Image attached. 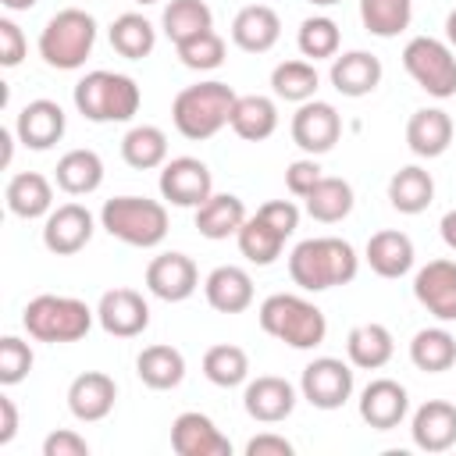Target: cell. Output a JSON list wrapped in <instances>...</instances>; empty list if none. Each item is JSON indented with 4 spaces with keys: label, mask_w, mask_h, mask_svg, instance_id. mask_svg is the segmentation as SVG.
<instances>
[{
    "label": "cell",
    "mask_w": 456,
    "mask_h": 456,
    "mask_svg": "<svg viewBox=\"0 0 456 456\" xmlns=\"http://www.w3.org/2000/svg\"><path fill=\"white\" fill-rule=\"evenodd\" d=\"M232 132L246 142H264L274 135L278 128V107L271 96H260V93H249V96H239L235 107H232Z\"/></svg>",
    "instance_id": "31"
},
{
    "label": "cell",
    "mask_w": 456,
    "mask_h": 456,
    "mask_svg": "<svg viewBox=\"0 0 456 456\" xmlns=\"http://www.w3.org/2000/svg\"><path fill=\"white\" fill-rule=\"evenodd\" d=\"M256 217H264L271 228H278L285 239L299 228V207L292 200H267L264 207H256Z\"/></svg>",
    "instance_id": "47"
},
{
    "label": "cell",
    "mask_w": 456,
    "mask_h": 456,
    "mask_svg": "<svg viewBox=\"0 0 456 456\" xmlns=\"http://www.w3.org/2000/svg\"><path fill=\"white\" fill-rule=\"evenodd\" d=\"M413 445L424 452H445L456 445V406L445 399H428L410 420Z\"/></svg>",
    "instance_id": "21"
},
{
    "label": "cell",
    "mask_w": 456,
    "mask_h": 456,
    "mask_svg": "<svg viewBox=\"0 0 456 456\" xmlns=\"http://www.w3.org/2000/svg\"><path fill=\"white\" fill-rule=\"evenodd\" d=\"M435 200V178L431 171L417 167V164H406L399 167L392 178H388V203L399 210V214H424Z\"/></svg>",
    "instance_id": "33"
},
{
    "label": "cell",
    "mask_w": 456,
    "mask_h": 456,
    "mask_svg": "<svg viewBox=\"0 0 456 456\" xmlns=\"http://www.w3.org/2000/svg\"><path fill=\"white\" fill-rule=\"evenodd\" d=\"M242 406H246V413L253 420L278 424V420L292 417V410H296V388H292V381H285L278 374H260V378H253L246 385Z\"/></svg>",
    "instance_id": "19"
},
{
    "label": "cell",
    "mask_w": 456,
    "mask_h": 456,
    "mask_svg": "<svg viewBox=\"0 0 456 456\" xmlns=\"http://www.w3.org/2000/svg\"><path fill=\"white\" fill-rule=\"evenodd\" d=\"M281 39V18L267 4H249L232 18V43L246 53H267Z\"/></svg>",
    "instance_id": "23"
},
{
    "label": "cell",
    "mask_w": 456,
    "mask_h": 456,
    "mask_svg": "<svg viewBox=\"0 0 456 456\" xmlns=\"http://www.w3.org/2000/svg\"><path fill=\"white\" fill-rule=\"evenodd\" d=\"M321 178H324V175H321V164H317L314 157H299V160H292V164L285 167V189H289L292 196H299V200H306L310 189H314Z\"/></svg>",
    "instance_id": "46"
},
{
    "label": "cell",
    "mask_w": 456,
    "mask_h": 456,
    "mask_svg": "<svg viewBox=\"0 0 456 456\" xmlns=\"http://www.w3.org/2000/svg\"><path fill=\"white\" fill-rule=\"evenodd\" d=\"M413 0H360V21L370 36L392 39L410 28Z\"/></svg>",
    "instance_id": "40"
},
{
    "label": "cell",
    "mask_w": 456,
    "mask_h": 456,
    "mask_svg": "<svg viewBox=\"0 0 456 456\" xmlns=\"http://www.w3.org/2000/svg\"><path fill=\"white\" fill-rule=\"evenodd\" d=\"M96 321L114 338H135L150 328V303L135 289H107L96 303Z\"/></svg>",
    "instance_id": "12"
},
{
    "label": "cell",
    "mask_w": 456,
    "mask_h": 456,
    "mask_svg": "<svg viewBox=\"0 0 456 456\" xmlns=\"http://www.w3.org/2000/svg\"><path fill=\"white\" fill-rule=\"evenodd\" d=\"M160 28L178 46V43L214 28V14H210V7L203 0H171L164 7V14H160Z\"/></svg>",
    "instance_id": "38"
},
{
    "label": "cell",
    "mask_w": 456,
    "mask_h": 456,
    "mask_svg": "<svg viewBox=\"0 0 456 456\" xmlns=\"http://www.w3.org/2000/svg\"><path fill=\"white\" fill-rule=\"evenodd\" d=\"M57 189L68 196H89L103 185V160L96 150H68L57 160Z\"/></svg>",
    "instance_id": "32"
},
{
    "label": "cell",
    "mask_w": 456,
    "mask_h": 456,
    "mask_svg": "<svg viewBox=\"0 0 456 456\" xmlns=\"http://www.w3.org/2000/svg\"><path fill=\"white\" fill-rule=\"evenodd\" d=\"M445 39H449V46H456V7L445 18Z\"/></svg>",
    "instance_id": "53"
},
{
    "label": "cell",
    "mask_w": 456,
    "mask_h": 456,
    "mask_svg": "<svg viewBox=\"0 0 456 456\" xmlns=\"http://www.w3.org/2000/svg\"><path fill=\"white\" fill-rule=\"evenodd\" d=\"M142 93L132 75L121 71H89L75 82V107L86 121L107 125V121H132L139 114Z\"/></svg>",
    "instance_id": "4"
},
{
    "label": "cell",
    "mask_w": 456,
    "mask_h": 456,
    "mask_svg": "<svg viewBox=\"0 0 456 456\" xmlns=\"http://www.w3.org/2000/svg\"><path fill=\"white\" fill-rule=\"evenodd\" d=\"M68 128V118H64V107L53 103V100H32L18 110V121H14V132H18V142L28 146V150H50L61 142Z\"/></svg>",
    "instance_id": "20"
},
{
    "label": "cell",
    "mask_w": 456,
    "mask_h": 456,
    "mask_svg": "<svg viewBox=\"0 0 456 456\" xmlns=\"http://www.w3.org/2000/svg\"><path fill=\"white\" fill-rule=\"evenodd\" d=\"M214 192V178H210V167L196 157H171L164 167H160V196L175 207H200L207 203Z\"/></svg>",
    "instance_id": "10"
},
{
    "label": "cell",
    "mask_w": 456,
    "mask_h": 456,
    "mask_svg": "<svg viewBox=\"0 0 456 456\" xmlns=\"http://www.w3.org/2000/svg\"><path fill=\"white\" fill-rule=\"evenodd\" d=\"M118 403V385L110 374L103 370H82L71 385H68V410L75 420L82 424H96L103 420Z\"/></svg>",
    "instance_id": "18"
},
{
    "label": "cell",
    "mask_w": 456,
    "mask_h": 456,
    "mask_svg": "<svg viewBox=\"0 0 456 456\" xmlns=\"http://www.w3.org/2000/svg\"><path fill=\"white\" fill-rule=\"evenodd\" d=\"M7 11H28V7H36L39 0H0Z\"/></svg>",
    "instance_id": "54"
},
{
    "label": "cell",
    "mask_w": 456,
    "mask_h": 456,
    "mask_svg": "<svg viewBox=\"0 0 456 456\" xmlns=\"http://www.w3.org/2000/svg\"><path fill=\"white\" fill-rule=\"evenodd\" d=\"M93 43H96V18L82 7H64L39 32V57L57 71H75L93 53Z\"/></svg>",
    "instance_id": "7"
},
{
    "label": "cell",
    "mask_w": 456,
    "mask_h": 456,
    "mask_svg": "<svg viewBox=\"0 0 456 456\" xmlns=\"http://www.w3.org/2000/svg\"><path fill=\"white\" fill-rule=\"evenodd\" d=\"M171 449L178 456H232V442L200 410H185L171 420Z\"/></svg>",
    "instance_id": "15"
},
{
    "label": "cell",
    "mask_w": 456,
    "mask_h": 456,
    "mask_svg": "<svg viewBox=\"0 0 456 456\" xmlns=\"http://www.w3.org/2000/svg\"><path fill=\"white\" fill-rule=\"evenodd\" d=\"M203 296L217 314H242L253 306V278L246 267L235 264H221L207 274L203 281Z\"/></svg>",
    "instance_id": "24"
},
{
    "label": "cell",
    "mask_w": 456,
    "mask_h": 456,
    "mask_svg": "<svg viewBox=\"0 0 456 456\" xmlns=\"http://www.w3.org/2000/svg\"><path fill=\"white\" fill-rule=\"evenodd\" d=\"M292 142L303 150V153H310V157H317V153H328L335 142H338V135H342V118H338V110L331 107V103H324V100H306V103H299V110L292 114Z\"/></svg>",
    "instance_id": "11"
},
{
    "label": "cell",
    "mask_w": 456,
    "mask_h": 456,
    "mask_svg": "<svg viewBox=\"0 0 456 456\" xmlns=\"http://www.w3.org/2000/svg\"><path fill=\"white\" fill-rule=\"evenodd\" d=\"M299 392L314 410H338L353 395V367L338 356H317L303 367Z\"/></svg>",
    "instance_id": "9"
},
{
    "label": "cell",
    "mask_w": 456,
    "mask_h": 456,
    "mask_svg": "<svg viewBox=\"0 0 456 456\" xmlns=\"http://www.w3.org/2000/svg\"><path fill=\"white\" fill-rule=\"evenodd\" d=\"M246 456H292V442L285 435L264 431V435H253L246 442Z\"/></svg>",
    "instance_id": "50"
},
{
    "label": "cell",
    "mask_w": 456,
    "mask_h": 456,
    "mask_svg": "<svg viewBox=\"0 0 456 456\" xmlns=\"http://www.w3.org/2000/svg\"><path fill=\"white\" fill-rule=\"evenodd\" d=\"M406 146L417 157H442L452 146V118L442 107H420L406 121Z\"/></svg>",
    "instance_id": "25"
},
{
    "label": "cell",
    "mask_w": 456,
    "mask_h": 456,
    "mask_svg": "<svg viewBox=\"0 0 456 456\" xmlns=\"http://www.w3.org/2000/svg\"><path fill=\"white\" fill-rule=\"evenodd\" d=\"M100 224L107 228V235L121 239L125 246H139V249H153L164 242L167 235V207L160 200H146V196H114L103 203L100 210Z\"/></svg>",
    "instance_id": "6"
},
{
    "label": "cell",
    "mask_w": 456,
    "mask_h": 456,
    "mask_svg": "<svg viewBox=\"0 0 456 456\" xmlns=\"http://www.w3.org/2000/svg\"><path fill=\"white\" fill-rule=\"evenodd\" d=\"M32 370V349L28 342H21L18 335H4L0 338V385H18L25 381Z\"/></svg>",
    "instance_id": "45"
},
{
    "label": "cell",
    "mask_w": 456,
    "mask_h": 456,
    "mask_svg": "<svg viewBox=\"0 0 456 456\" xmlns=\"http://www.w3.org/2000/svg\"><path fill=\"white\" fill-rule=\"evenodd\" d=\"M25 50H28L25 32L11 18H0V64L4 68H18L21 57H25Z\"/></svg>",
    "instance_id": "49"
},
{
    "label": "cell",
    "mask_w": 456,
    "mask_h": 456,
    "mask_svg": "<svg viewBox=\"0 0 456 456\" xmlns=\"http://www.w3.org/2000/svg\"><path fill=\"white\" fill-rule=\"evenodd\" d=\"M4 200H7V210L14 217H25V221L46 217L53 210V185L39 171H18V175H11Z\"/></svg>",
    "instance_id": "27"
},
{
    "label": "cell",
    "mask_w": 456,
    "mask_h": 456,
    "mask_svg": "<svg viewBox=\"0 0 456 456\" xmlns=\"http://www.w3.org/2000/svg\"><path fill=\"white\" fill-rule=\"evenodd\" d=\"M235 89L228 82H196V86H185L175 103H171V121L175 128L192 139V142H203L210 135H217L228 121H232V107H235Z\"/></svg>",
    "instance_id": "2"
},
{
    "label": "cell",
    "mask_w": 456,
    "mask_h": 456,
    "mask_svg": "<svg viewBox=\"0 0 456 456\" xmlns=\"http://www.w3.org/2000/svg\"><path fill=\"white\" fill-rule=\"evenodd\" d=\"M392 353H395V338L378 321H363L346 335V356L360 370H381L392 360Z\"/></svg>",
    "instance_id": "28"
},
{
    "label": "cell",
    "mask_w": 456,
    "mask_h": 456,
    "mask_svg": "<svg viewBox=\"0 0 456 456\" xmlns=\"http://www.w3.org/2000/svg\"><path fill=\"white\" fill-rule=\"evenodd\" d=\"M403 68L428 96L435 100L456 96V53L449 43L435 36H413L403 46Z\"/></svg>",
    "instance_id": "8"
},
{
    "label": "cell",
    "mask_w": 456,
    "mask_h": 456,
    "mask_svg": "<svg viewBox=\"0 0 456 456\" xmlns=\"http://www.w3.org/2000/svg\"><path fill=\"white\" fill-rule=\"evenodd\" d=\"M296 43H299V53H303L306 61H328V57L338 53L342 32H338V25H335L331 18L314 14V18H306V21L299 25Z\"/></svg>",
    "instance_id": "43"
},
{
    "label": "cell",
    "mask_w": 456,
    "mask_h": 456,
    "mask_svg": "<svg viewBox=\"0 0 456 456\" xmlns=\"http://www.w3.org/2000/svg\"><path fill=\"white\" fill-rule=\"evenodd\" d=\"M43 456H89V442L71 428H57L43 438Z\"/></svg>",
    "instance_id": "48"
},
{
    "label": "cell",
    "mask_w": 456,
    "mask_h": 456,
    "mask_svg": "<svg viewBox=\"0 0 456 456\" xmlns=\"http://www.w3.org/2000/svg\"><path fill=\"white\" fill-rule=\"evenodd\" d=\"M360 271V256L346 239L335 235H317L303 239L289 253V278L303 292H324L335 285H349Z\"/></svg>",
    "instance_id": "1"
},
{
    "label": "cell",
    "mask_w": 456,
    "mask_h": 456,
    "mask_svg": "<svg viewBox=\"0 0 456 456\" xmlns=\"http://www.w3.org/2000/svg\"><path fill=\"white\" fill-rule=\"evenodd\" d=\"M132 4H142L146 7V4H157V0H132Z\"/></svg>",
    "instance_id": "56"
},
{
    "label": "cell",
    "mask_w": 456,
    "mask_h": 456,
    "mask_svg": "<svg viewBox=\"0 0 456 456\" xmlns=\"http://www.w3.org/2000/svg\"><path fill=\"white\" fill-rule=\"evenodd\" d=\"M349 210H353V185L346 178L324 175L306 196V214L321 224H335V221L349 217Z\"/></svg>",
    "instance_id": "37"
},
{
    "label": "cell",
    "mask_w": 456,
    "mask_h": 456,
    "mask_svg": "<svg viewBox=\"0 0 456 456\" xmlns=\"http://www.w3.org/2000/svg\"><path fill=\"white\" fill-rule=\"evenodd\" d=\"M410 413V395L399 381L392 378H374L363 392H360V420L374 431H392L403 424V417Z\"/></svg>",
    "instance_id": "17"
},
{
    "label": "cell",
    "mask_w": 456,
    "mask_h": 456,
    "mask_svg": "<svg viewBox=\"0 0 456 456\" xmlns=\"http://www.w3.org/2000/svg\"><path fill=\"white\" fill-rule=\"evenodd\" d=\"M381 75H385L381 61H378L374 53H367V50L335 53V57H331V71H328L331 86H335L342 96H353V100L374 93V89L381 86Z\"/></svg>",
    "instance_id": "22"
},
{
    "label": "cell",
    "mask_w": 456,
    "mask_h": 456,
    "mask_svg": "<svg viewBox=\"0 0 456 456\" xmlns=\"http://www.w3.org/2000/svg\"><path fill=\"white\" fill-rule=\"evenodd\" d=\"M413 239L406 232H395V228H385V232H374L367 239V249H363V260L370 264V271L378 278H403L410 267H413Z\"/></svg>",
    "instance_id": "26"
},
{
    "label": "cell",
    "mask_w": 456,
    "mask_h": 456,
    "mask_svg": "<svg viewBox=\"0 0 456 456\" xmlns=\"http://www.w3.org/2000/svg\"><path fill=\"white\" fill-rule=\"evenodd\" d=\"M317 68H314V61H281V64H274V71H271V89H274V96H281V100H289V103H306V100H314V93H317Z\"/></svg>",
    "instance_id": "42"
},
{
    "label": "cell",
    "mask_w": 456,
    "mask_h": 456,
    "mask_svg": "<svg viewBox=\"0 0 456 456\" xmlns=\"http://www.w3.org/2000/svg\"><path fill=\"white\" fill-rule=\"evenodd\" d=\"M260 317V328L292 346V349H317L328 335V321H324V310L317 303H310L306 296H296V292H274L260 303L256 310Z\"/></svg>",
    "instance_id": "3"
},
{
    "label": "cell",
    "mask_w": 456,
    "mask_h": 456,
    "mask_svg": "<svg viewBox=\"0 0 456 456\" xmlns=\"http://www.w3.org/2000/svg\"><path fill=\"white\" fill-rule=\"evenodd\" d=\"M18 435V406L11 395H0V445H11Z\"/></svg>",
    "instance_id": "51"
},
{
    "label": "cell",
    "mask_w": 456,
    "mask_h": 456,
    "mask_svg": "<svg viewBox=\"0 0 456 456\" xmlns=\"http://www.w3.org/2000/svg\"><path fill=\"white\" fill-rule=\"evenodd\" d=\"M438 232H442V242H445V246L456 253V207H452V210H445V217H442Z\"/></svg>",
    "instance_id": "52"
},
{
    "label": "cell",
    "mask_w": 456,
    "mask_h": 456,
    "mask_svg": "<svg viewBox=\"0 0 456 456\" xmlns=\"http://www.w3.org/2000/svg\"><path fill=\"white\" fill-rule=\"evenodd\" d=\"M93 317H96V310H89L86 299L53 296V292H43V296L28 299L25 310H21L25 331L36 342H53V346L86 338L89 328H93Z\"/></svg>",
    "instance_id": "5"
},
{
    "label": "cell",
    "mask_w": 456,
    "mask_h": 456,
    "mask_svg": "<svg viewBox=\"0 0 456 456\" xmlns=\"http://www.w3.org/2000/svg\"><path fill=\"white\" fill-rule=\"evenodd\" d=\"M93 239V214L82 203H61L43 221V246L57 256H71L86 249Z\"/></svg>",
    "instance_id": "13"
},
{
    "label": "cell",
    "mask_w": 456,
    "mask_h": 456,
    "mask_svg": "<svg viewBox=\"0 0 456 456\" xmlns=\"http://www.w3.org/2000/svg\"><path fill=\"white\" fill-rule=\"evenodd\" d=\"M110 46L125 57V61H142L153 53L157 46V28L150 18L135 14V11H125L110 21Z\"/></svg>",
    "instance_id": "34"
},
{
    "label": "cell",
    "mask_w": 456,
    "mask_h": 456,
    "mask_svg": "<svg viewBox=\"0 0 456 456\" xmlns=\"http://www.w3.org/2000/svg\"><path fill=\"white\" fill-rule=\"evenodd\" d=\"M135 374L146 388L153 392H167V388H178L182 378H185V356L175 349V346H146L139 356H135Z\"/></svg>",
    "instance_id": "30"
},
{
    "label": "cell",
    "mask_w": 456,
    "mask_h": 456,
    "mask_svg": "<svg viewBox=\"0 0 456 456\" xmlns=\"http://www.w3.org/2000/svg\"><path fill=\"white\" fill-rule=\"evenodd\" d=\"M146 289L164 303H182L200 289V271L185 253H160L146 264Z\"/></svg>",
    "instance_id": "14"
},
{
    "label": "cell",
    "mask_w": 456,
    "mask_h": 456,
    "mask_svg": "<svg viewBox=\"0 0 456 456\" xmlns=\"http://www.w3.org/2000/svg\"><path fill=\"white\" fill-rule=\"evenodd\" d=\"M310 4H317V7H335V4H342V0H310Z\"/></svg>",
    "instance_id": "55"
},
{
    "label": "cell",
    "mask_w": 456,
    "mask_h": 456,
    "mask_svg": "<svg viewBox=\"0 0 456 456\" xmlns=\"http://www.w3.org/2000/svg\"><path fill=\"white\" fill-rule=\"evenodd\" d=\"M410 360L424 374H442L456 363V338L445 328H420L410 342Z\"/></svg>",
    "instance_id": "36"
},
{
    "label": "cell",
    "mask_w": 456,
    "mask_h": 456,
    "mask_svg": "<svg viewBox=\"0 0 456 456\" xmlns=\"http://www.w3.org/2000/svg\"><path fill=\"white\" fill-rule=\"evenodd\" d=\"M246 224V203L235 192H210L207 203L196 207V228L203 239H228L239 235V228Z\"/></svg>",
    "instance_id": "29"
},
{
    "label": "cell",
    "mask_w": 456,
    "mask_h": 456,
    "mask_svg": "<svg viewBox=\"0 0 456 456\" xmlns=\"http://www.w3.org/2000/svg\"><path fill=\"white\" fill-rule=\"evenodd\" d=\"M239 253L249 260V264H256V267H267V264H274L278 256H281V246H285V235L278 232V228H271L264 217H246V224L239 228Z\"/></svg>",
    "instance_id": "41"
},
{
    "label": "cell",
    "mask_w": 456,
    "mask_h": 456,
    "mask_svg": "<svg viewBox=\"0 0 456 456\" xmlns=\"http://www.w3.org/2000/svg\"><path fill=\"white\" fill-rule=\"evenodd\" d=\"M175 50H178V61L185 68H192V71H214V68L224 64V39L214 28H207V32L178 43Z\"/></svg>",
    "instance_id": "44"
},
{
    "label": "cell",
    "mask_w": 456,
    "mask_h": 456,
    "mask_svg": "<svg viewBox=\"0 0 456 456\" xmlns=\"http://www.w3.org/2000/svg\"><path fill=\"white\" fill-rule=\"evenodd\" d=\"M203 378L217 388H235L249 378V356L242 346H232V342H221V346H210L203 353Z\"/></svg>",
    "instance_id": "39"
},
{
    "label": "cell",
    "mask_w": 456,
    "mask_h": 456,
    "mask_svg": "<svg viewBox=\"0 0 456 456\" xmlns=\"http://www.w3.org/2000/svg\"><path fill=\"white\" fill-rule=\"evenodd\" d=\"M413 296L431 317L456 321V260H428L413 278Z\"/></svg>",
    "instance_id": "16"
},
{
    "label": "cell",
    "mask_w": 456,
    "mask_h": 456,
    "mask_svg": "<svg viewBox=\"0 0 456 456\" xmlns=\"http://www.w3.org/2000/svg\"><path fill=\"white\" fill-rule=\"evenodd\" d=\"M121 157L135 171H153L167 164V135L157 125H135L121 139Z\"/></svg>",
    "instance_id": "35"
}]
</instances>
